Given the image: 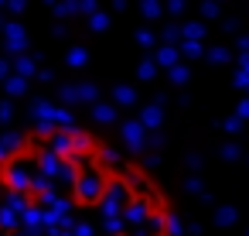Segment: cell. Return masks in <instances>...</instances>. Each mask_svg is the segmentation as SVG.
<instances>
[{"label": "cell", "mask_w": 249, "mask_h": 236, "mask_svg": "<svg viewBox=\"0 0 249 236\" xmlns=\"http://www.w3.org/2000/svg\"><path fill=\"white\" fill-rule=\"evenodd\" d=\"M0 236H178V205L113 137L41 123L0 140Z\"/></svg>", "instance_id": "cell-1"}]
</instances>
